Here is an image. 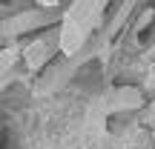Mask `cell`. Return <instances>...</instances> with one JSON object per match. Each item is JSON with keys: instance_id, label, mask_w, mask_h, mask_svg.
I'll list each match as a JSON object with an SVG mask.
<instances>
[{"instance_id": "obj_1", "label": "cell", "mask_w": 155, "mask_h": 149, "mask_svg": "<svg viewBox=\"0 0 155 149\" xmlns=\"http://www.w3.org/2000/svg\"><path fill=\"white\" fill-rule=\"evenodd\" d=\"M43 60V46H32V49H29V63H32V66H38V63Z\"/></svg>"}, {"instance_id": "obj_2", "label": "cell", "mask_w": 155, "mask_h": 149, "mask_svg": "<svg viewBox=\"0 0 155 149\" xmlns=\"http://www.w3.org/2000/svg\"><path fill=\"white\" fill-rule=\"evenodd\" d=\"M150 86H155V77H152V80H150Z\"/></svg>"}, {"instance_id": "obj_3", "label": "cell", "mask_w": 155, "mask_h": 149, "mask_svg": "<svg viewBox=\"0 0 155 149\" xmlns=\"http://www.w3.org/2000/svg\"><path fill=\"white\" fill-rule=\"evenodd\" d=\"M152 115H155V106H152Z\"/></svg>"}]
</instances>
